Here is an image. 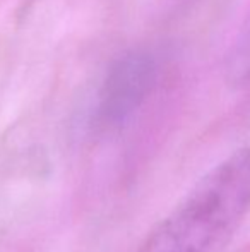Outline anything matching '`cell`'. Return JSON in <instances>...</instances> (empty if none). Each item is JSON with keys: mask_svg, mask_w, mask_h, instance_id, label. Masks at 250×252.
I'll return each instance as SVG.
<instances>
[{"mask_svg": "<svg viewBox=\"0 0 250 252\" xmlns=\"http://www.w3.org/2000/svg\"><path fill=\"white\" fill-rule=\"evenodd\" d=\"M249 213L250 146H245L204 173L134 252H223Z\"/></svg>", "mask_w": 250, "mask_h": 252, "instance_id": "1", "label": "cell"}, {"mask_svg": "<svg viewBox=\"0 0 250 252\" xmlns=\"http://www.w3.org/2000/svg\"><path fill=\"white\" fill-rule=\"evenodd\" d=\"M158 65L149 52L132 50L118 57L105 74L93 108V124L101 130L125 126L156 86Z\"/></svg>", "mask_w": 250, "mask_h": 252, "instance_id": "2", "label": "cell"}]
</instances>
